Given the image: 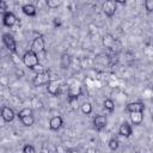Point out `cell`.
<instances>
[{
	"instance_id": "obj_1",
	"label": "cell",
	"mask_w": 153,
	"mask_h": 153,
	"mask_svg": "<svg viewBox=\"0 0 153 153\" xmlns=\"http://www.w3.org/2000/svg\"><path fill=\"white\" fill-rule=\"evenodd\" d=\"M23 63L26 66V67H29L30 69H33L37 65H39V57H38V55L33 51V50H27L24 55H23Z\"/></svg>"
},
{
	"instance_id": "obj_2",
	"label": "cell",
	"mask_w": 153,
	"mask_h": 153,
	"mask_svg": "<svg viewBox=\"0 0 153 153\" xmlns=\"http://www.w3.org/2000/svg\"><path fill=\"white\" fill-rule=\"evenodd\" d=\"M31 50H33L37 55L45 51V42L42 36H37L33 38V41L31 43Z\"/></svg>"
},
{
	"instance_id": "obj_3",
	"label": "cell",
	"mask_w": 153,
	"mask_h": 153,
	"mask_svg": "<svg viewBox=\"0 0 153 153\" xmlns=\"http://www.w3.org/2000/svg\"><path fill=\"white\" fill-rule=\"evenodd\" d=\"M50 81H51V79H50V74H49L48 72H43V73L36 74V76H35L33 80H32V84H33L36 87H39V86L48 85Z\"/></svg>"
},
{
	"instance_id": "obj_4",
	"label": "cell",
	"mask_w": 153,
	"mask_h": 153,
	"mask_svg": "<svg viewBox=\"0 0 153 153\" xmlns=\"http://www.w3.org/2000/svg\"><path fill=\"white\" fill-rule=\"evenodd\" d=\"M2 42L5 44V47L13 54L17 53V43H16V39L14 37L11 35V33H4L2 35Z\"/></svg>"
},
{
	"instance_id": "obj_5",
	"label": "cell",
	"mask_w": 153,
	"mask_h": 153,
	"mask_svg": "<svg viewBox=\"0 0 153 153\" xmlns=\"http://www.w3.org/2000/svg\"><path fill=\"white\" fill-rule=\"evenodd\" d=\"M102 10H103V12H104L108 17H112V16L115 14L116 10H117V7H116V2H115L114 0L105 1V2L102 4Z\"/></svg>"
},
{
	"instance_id": "obj_6",
	"label": "cell",
	"mask_w": 153,
	"mask_h": 153,
	"mask_svg": "<svg viewBox=\"0 0 153 153\" xmlns=\"http://www.w3.org/2000/svg\"><path fill=\"white\" fill-rule=\"evenodd\" d=\"M47 90H48V93L51 94V96H57L61 93V84L56 80H51L48 85H47Z\"/></svg>"
},
{
	"instance_id": "obj_7",
	"label": "cell",
	"mask_w": 153,
	"mask_h": 153,
	"mask_svg": "<svg viewBox=\"0 0 153 153\" xmlns=\"http://www.w3.org/2000/svg\"><path fill=\"white\" fill-rule=\"evenodd\" d=\"M17 23V17L14 16V13H12V12H6L5 14H2V24L5 25V26H7V27H11V26H13L14 24Z\"/></svg>"
},
{
	"instance_id": "obj_8",
	"label": "cell",
	"mask_w": 153,
	"mask_h": 153,
	"mask_svg": "<svg viewBox=\"0 0 153 153\" xmlns=\"http://www.w3.org/2000/svg\"><path fill=\"white\" fill-rule=\"evenodd\" d=\"M106 123H108V118L106 116L104 115H97L94 118H93V126L97 130H102L106 127Z\"/></svg>"
},
{
	"instance_id": "obj_9",
	"label": "cell",
	"mask_w": 153,
	"mask_h": 153,
	"mask_svg": "<svg viewBox=\"0 0 153 153\" xmlns=\"http://www.w3.org/2000/svg\"><path fill=\"white\" fill-rule=\"evenodd\" d=\"M126 109H127V111L129 114H131V112H143L145 105L141 102H133V103L127 104V108Z\"/></svg>"
},
{
	"instance_id": "obj_10",
	"label": "cell",
	"mask_w": 153,
	"mask_h": 153,
	"mask_svg": "<svg viewBox=\"0 0 153 153\" xmlns=\"http://www.w3.org/2000/svg\"><path fill=\"white\" fill-rule=\"evenodd\" d=\"M1 117L4 118L5 122H12L14 120V117H16V114H14V111L11 108L2 106V109H1Z\"/></svg>"
},
{
	"instance_id": "obj_11",
	"label": "cell",
	"mask_w": 153,
	"mask_h": 153,
	"mask_svg": "<svg viewBox=\"0 0 153 153\" xmlns=\"http://www.w3.org/2000/svg\"><path fill=\"white\" fill-rule=\"evenodd\" d=\"M63 124V120L61 116H53L49 121V128L51 130H59Z\"/></svg>"
},
{
	"instance_id": "obj_12",
	"label": "cell",
	"mask_w": 153,
	"mask_h": 153,
	"mask_svg": "<svg viewBox=\"0 0 153 153\" xmlns=\"http://www.w3.org/2000/svg\"><path fill=\"white\" fill-rule=\"evenodd\" d=\"M118 134L121 136H124V137H129L131 134H133V129H131V126L127 122L122 123L118 128Z\"/></svg>"
},
{
	"instance_id": "obj_13",
	"label": "cell",
	"mask_w": 153,
	"mask_h": 153,
	"mask_svg": "<svg viewBox=\"0 0 153 153\" xmlns=\"http://www.w3.org/2000/svg\"><path fill=\"white\" fill-rule=\"evenodd\" d=\"M72 63V56L67 53H63L60 57V66L62 69H68Z\"/></svg>"
},
{
	"instance_id": "obj_14",
	"label": "cell",
	"mask_w": 153,
	"mask_h": 153,
	"mask_svg": "<svg viewBox=\"0 0 153 153\" xmlns=\"http://www.w3.org/2000/svg\"><path fill=\"white\" fill-rule=\"evenodd\" d=\"M22 11L24 12V14H26L29 17H35L36 13H37V10H36V7L32 4H25L22 7Z\"/></svg>"
},
{
	"instance_id": "obj_15",
	"label": "cell",
	"mask_w": 153,
	"mask_h": 153,
	"mask_svg": "<svg viewBox=\"0 0 153 153\" xmlns=\"http://www.w3.org/2000/svg\"><path fill=\"white\" fill-rule=\"evenodd\" d=\"M130 121L134 126H140L143 121V112H131L130 114Z\"/></svg>"
},
{
	"instance_id": "obj_16",
	"label": "cell",
	"mask_w": 153,
	"mask_h": 153,
	"mask_svg": "<svg viewBox=\"0 0 153 153\" xmlns=\"http://www.w3.org/2000/svg\"><path fill=\"white\" fill-rule=\"evenodd\" d=\"M115 43H116V39H115L110 33H108V35H105V36L103 37V44H104L106 48H109V49H115V48H114Z\"/></svg>"
},
{
	"instance_id": "obj_17",
	"label": "cell",
	"mask_w": 153,
	"mask_h": 153,
	"mask_svg": "<svg viewBox=\"0 0 153 153\" xmlns=\"http://www.w3.org/2000/svg\"><path fill=\"white\" fill-rule=\"evenodd\" d=\"M31 115H33V111H32L31 108H23V109L17 114V116H18L19 120L23 118V117H26V116H31Z\"/></svg>"
},
{
	"instance_id": "obj_18",
	"label": "cell",
	"mask_w": 153,
	"mask_h": 153,
	"mask_svg": "<svg viewBox=\"0 0 153 153\" xmlns=\"http://www.w3.org/2000/svg\"><path fill=\"white\" fill-rule=\"evenodd\" d=\"M80 109H81L82 114H85V115H90V114L92 112V105H91V103H88V102L82 103V104L80 105Z\"/></svg>"
},
{
	"instance_id": "obj_19",
	"label": "cell",
	"mask_w": 153,
	"mask_h": 153,
	"mask_svg": "<svg viewBox=\"0 0 153 153\" xmlns=\"http://www.w3.org/2000/svg\"><path fill=\"white\" fill-rule=\"evenodd\" d=\"M104 108L108 110V111H110V112H112L114 110H115V103H114V100L112 99H110V98H108V99H105L104 100Z\"/></svg>"
},
{
	"instance_id": "obj_20",
	"label": "cell",
	"mask_w": 153,
	"mask_h": 153,
	"mask_svg": "<svg viewBox=\"0 0 153 153\" xmlns=\"http://www.w3.org/2000/svg\"><path fill=\"white\" fill-rule=\"evenodd\" d=\"M68 103L73 110H76L79 106L78 105V97H75V96H68Z\"/></svg>"
},
{
	"instance_id": "obj_21",
	"label": "cell",
	"mask_w": 153,
	"mask_h": 153,
	"mask_svg": "<svg viewBox=\"0 0 153 153\" xmlns=\"http://www.w3.org/2000/svg\"><path fill=\"white\" fill-rule=\"evenodd\" d=\"M20 121H22V123H23L24 126H26V127H30V126H32V124H33V122H35V118H33V115H31V116H26V117H23V118H20Z\"/></svg>"
},
{
	"instance_id": "obj_22",
	"label": "cell",
	"mask_w": 153,
	"mask_h": 153,
	"mask_svg": "<svg viewBox=\"0 0 153 153\" xmlns=\"http://www.w3.org/2000/svg\"><path fill=\"white\" fill-rule=\"evenodd\" d=\"M47 6L49 7V8H51V10H54V8H57L60 5H61V1L60 0H47Z\"/></svg>"
},
{
	"instance_id": "obj_23",
	"label": "cell",
	"mask_w": 153,
	"mask_h": 153,
	"mask_svg": "<svg viewBox=\"0 0 153 153\" xmlns=\"http://www.w3.org/2000/svg\"><path fill=\"white\" fill-rule=\"evenodd\" d=\"M109 148L111 149V151H116L117 148H118V145H120V142H118V140L117 139H115V137H112V139H110L109 140Z\"/></svg>"
},
{
	"instance_id": "obj_24",
	"label": "cell",
	"mask_w": 153,
	"mask_h": 153,
	"mask_svg": "<svg viewBox=\"0 0 153 153\" xmlns=\"http://www.w3.org/2000/svg\"><path fill=\"white\" fill-rule=\"evenodd\" d=\"M23 153H36V149H35V147L32 146V145H25L24 147H23Z\"/></svg>"
},
{
	"instance_id": "obj_25",
	"label": "cell",
	"mask_w": 153,
	"mask_h": 153,
	"mask_svg": "<svg viewBox=\"0 0 153 153\" xmlns=\"http://www.w3.org/2000/svg\"><path fill=\"white\" fill-rule=\"evenodd\" d=\"M145 8L147 12H153V0H146L145 1Z\"/></svg>"
},
{
	"instance_id": "obj_26",
	"label": "cell",
	"mask_w": 153,
	"mask_h": 153,
	"mask_svg": "<svg viewBox=\"0 0 153 153\" xmlns=\"http://www.w3.org/2000/svg\"><path fill=\"white\" fill-rule=\"evenodd\" d=\"M7 10V4H6V1H0V11H1V13L2 14H5L6 12H8V11H6Z\"/></svg>"
},
{
	"instance_id": "obj_27",
	"label": "cell",
	"mask_w": 153,
	"mask_h": 153,
	"mask_svg": "<svg viewBox=\"0 0 153 153\" xmlns=\"http://www.w3.org/2000/svg\"><path fill=\"white\" fill-rule=\"evenodd\" d=\"M32 71H33V72H36V74H39V73L45 72V71H44V67H43L41 63H39V65H37V66H36V67H35Z\"/></svg>"
},
{
	"instance_id": "obj_28",
	"label": "cell",
	"mask_w": 153,
	"mask_h": 153,
	"mask_svg": "<svg viewBox=\"0 0 153 153\" xmlns=\"http://www.w3.org/2000/svg\"><path fill=\"white\" fill-rule=\"evenodd\" d=\"M53 24H54V27L56 29V27H60L61 26V19L60 18H54V20H53Z\"/></svg>"
},
{
	"instance_id": "obj_29",
	"label": "cell",
	"mask_w": 153,
	"mask_h": 153,
	"mask_svg": "<svg viewBox=\"0 0 153 153\" xmlns=\"http://www.w3.org/2000/svg\"><path fill=\"white\" fill-rule=\"evenodd\" d=\"M16 76H17V78L24 76V71H23V69H16Z\"/></svg>"
}]
</instances>
